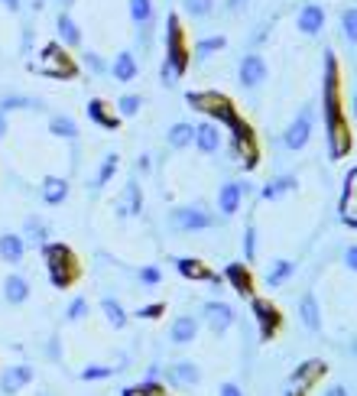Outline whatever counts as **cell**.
<instances>
[{"instance_id": "1", "label": "cell", "mask_w": 357, "mask_h": 396, "mask_svg": "<svg viewBox=\"0 0 357 396\" xmlns=\"http://www.w3.org/2000/svg\"><path fill=\"white\" fill-rule=\"evenodd\" d=\"M338 59L332 52L325 55V95H321V114H325V130H328V153L332 160H341L351 147L347 121L341 111V85H338Z\"/></svg>"}, {"instance_id": "2", "label": "cell", "mask_w": 357, "mask_h": 396, "mask_svg": "<svg viewBox=\"0 0 357 396\" xmlns=\"http://www.w3.org/2000/svg\"><path fill=\"white\" fill-rule=\"evenodd\" d=\"M188 104L192 108H198V111H205L214 117V124H227V127H234L241 117H237L234 111V104L227 98H221V95H214V91H192L188 95Z\"/></svg>"}, {"instance_id": "3", "label": "cell", "mask_w": 357, "mask_h": 396, "mask_svg": "<svg viewBox=\"0 0 357 396\" xmlns=\"http://www.w3.org/2000/svg\"><path fill=\"white\" fill-rule=\"evenodd\" d=\"M46 260H49V276L52 283L65 289V286L75 283V276H78V267H75V257L69 247H62V244H52L46 247Z\"/></svg>"}, {"instance_id": "4", "label": "cell", "mask_w": 357, "mask_h": 396, "mask_svg": "<svg viewBox=\"0 0 357 396\" xmlns=\"http://www.w3.org/2000/svg\"><path fill=\"white\" fill-rule=\"evenodd\" d=\"M162 62H169L179 75L188 72V46H185V33H182V23L179 16H169V29H166V55Z\"/></svg>"}, {"instance_id": "5", "label": "cell", "mask_w": 357, "mask_h": 396, "mask_svg": "<svg viewBox=\"0 0 357 396\" xmlns=\"http://www.w3.org/2000/svg\"><path fill=\"white\" fill-rule=\"evenodd\" d=\"M173 224L179 231H208V227H214V214L205 211L201 205H185V208L173 211Z\"/></svg>"}, {"instance_id": "6", "label": "cell", "mask_w": 357, "mask_h": 396, "mask_svg": "<svg viewBox=\"0 0 357 396\" xmlns=\"http://www.w3.org/2000/svg\"><path fill=\"white\" fill-rule=\"evenodd\" d=\"M308 140H312V108H306V111L299 114L293 124L286 127L283 147H286V149H302Z\"/></svg>"}, {"instance_id": "7", "label": "cell", "mask_w": 357, "mask_h": 396, "mask_svg": "<svg viewBox=\"0 0 357 396\" xmlns=\"http://www.w3.org/2000/svg\"><path fill=\"white\" fill-rule=\"evenodd\" d=\"M201 312H205V322H208V328L214 334H224L227 328H234V322H237L234 309H231L227 302H205Z\"/></svg>"}, {"instance_id": "8", "label": "cell", "mask_w": 357, "mask_h": 396, "mask_svg": "<svg viewBox=\"0 0 357 396\" xmlns=\"http://www.w3.org/2000/svg\"><path fill=\"white\" fill-rule=\"evenodd\" d=\"M250 309H254V319H257V325H260L263 341L276 338V332H280V312H276V306L263 302V299H250Z\"/></svg>"}, {"instance_id": "9", "label": "cell", "mask_w": 357, "mask_h": 396, "mask_svg": "<svg viewBox=\"0 0 357 396\" xmlns=\"http://www.w3.org/2000/svg\"><path fill=\"white\" fill-rule=\"evenodd\" d=\"M224 136H221V127L214 124V121H205V124L195 127V147L205 153V156H214L218 149H221Z\"/></svg>"}, {"instance_id": "10", "label": "cell", "mask_w": 357, "mask_h": 396, "mask_svg": "<svg viewBox=\"0 0 357 396\" xmlns=\"http://www.w3.org/2000/svg\"><path fill=\"white\" fill-rule=\"evenodd\" d=\"M267 82V62L260 59L257 52H250L241 59V85L244 88H257Z\"/></svg>"}, {"instance_id": "11", "label": "cell", "mask_w": 357, "mask_h": 396, "mask_svg": "<svg viewBox=\"0 0 357 396\" xmlns=\"http://www.w3.org/2000/svg\"><path fill=\"white\" fill-rule=\"evenodd\" d=\"M244 195H247L244 182H227V186H221V192H218V211H221L224 218L237 214V211H241V201H244Z\"/></svg>"}, {"instance_id": "12", "label": "cell", "mask_w": 357, "mask_h": 396, "mask_svg": "<svg viewBox=\"0 0 357 396\" xmlns=\"http://www.w3.org/2000/svg\"><path fill=\"white\" fill-rule=\"evenodd\" d=\"M175 270L182 273L185 280H198V283H221V276L218 273H211L208 267H201V260H188V257H179L175 260Z\"/></svg>"}, {"instance_id": "13", "label": "cell", "mask_w": 357, "mask_h": 396, "mask_svg": "<svg viewBox=\"0 0 357 396\" xmlns=\"http://www.w3.org/2000/svg\"><path fill=\"white\" fill-rule=\"evenodd\" d=\"M299 29L306 36H319L321 29H325V10H321L319 3H306L299 10Z\"/></svg>"}, {"instance_id": "14", "label": "cell", "mask_w": 357, "mask_h": 396, "mask_svg": "<svg viewBox=\"0 0 357 396\" xmlns=\"http://www.w3.org/2000/svg\"><path fill=\"white\" fill-rule=\"evenodd\" d=\"M169 380L175 386H198L201 384V371H198L192 360H175L173 367H169Z\"/></svg>"}, {"instance_id": "15", "label": "cell", "mask_w": 357, "mask_h": 396, "mask_svg": "<svg viewBox=\"0 0 357 396\" xmlns=\"http://www.w3.org/2000/svg\"><path fill=\"white\" fill-rule=\"evenodd\" d=\"M198 334V319L195 315H179L169 328V341L173 345H188V341H195Z\"/></svg>"}, {"instance_id": "16", "label": "cell", "mask_w": 357, "mask_h": 396, "mask_svg": "<svg viewBox=\"0 0 357 396\" xmlns=\"http://www.w3.org/2000/svg\"><path fill=\"white\" fill-rule=\"evenodd\" d=\"M341 218H345L351 227H357V169L347 175L345 195H341Z\"/></svg>"}, {"instance_id": "17", "label": "cell", "mask_w": 357, "mask_h": 396, "mask_svg": "<svg viewBox=\"0 0 357 396\" xmlns=\"http://www.w3.org/2000/svg\"><path fill=\"white\" fill-rule=\"evenodd\" d=\"M321 373H325V364H321V360H306V364L293 373V390H302V393H306V390L319 380Z\"/></svg>"}, {"instance_id": "18", "label": "cell", "mask_w": 357, "mask_h": 396, "mask_svg": "<svg viewBox=\"0 0 357 396\" xmlns=\"http://www.w3.org/2000/svg\"><path fill=\"white\" fill-rule=\"evenodd\" d=\"M117 211H121V214H140V211H143V192H140V186H136V179L134 182H127L121 201H117Z\"/></svg>"}, {"instance_id": "19", "label": "cell", "mask_w": 357, "mask_h": 396, "mask_svg": "<svg viewBox=\"0 0 357 396\" xmlns=\"http://www.w3.org/2000/svg\"><path fill=\"white\" fill-rule=\"evenodd\" d=\"M166 143L173 149H188L195 143V124H173L169 127V134H166Z\"/></svg>"}, {"instance_id": "20", "label": "cell", "mask_w": 357, "mask_h": 396, "mask_svg": "<svg viewBox=\"0 0 357 396\" xmlns=\"http://www.w3.org/2000/svg\"><path fill=\"white\" fill-rule=\"evenodd\" d=\"M224 280H231V286H234L237 293H244V296H250V293H254V280H250L247 263H231V267L224 270Z\"/></svg>"}, {"instance_id": "21", "label": "cell", "mask_w": 357, "mask_h": 396, "mask_svg": "<svg viewBox=\"0 0 357 396\" xmlns=\"http://www.w3.org/2000/svg\"><path fill=\"white\" fill-rule=\"evenodd\" d=\"M111 72H114V78H117V82H134L136 72H140V65H136V55H134V52H121V55L114 59Z\"/></svg>"}, {"instance_id": "22", "label": "cell", "mask_w": 357, "mask_h": 396, "mask_svg": "<svg viewBox=\"0 0 357 396\" xmlns=\"http://www.w3.org/2000/svg\"><path fill=\"white\" fill-rule=\"evenodd\" d=\"M299 315H302V325H306L308 332H319V328H321L319 302H315V296H312V293H308V296H302V302H299Z\"/></svg>"}, {"instance_id": "23", "label": "cell", "mask_w": 357, "mask_h": 396, "mask_svg": "<svg viewBox=\"0 0 357 396\" xmlns=\"http://www.w3.org/2000/svg\"><path fill=\"white\" fill-rule=\"evenodd\" d=\"M293 273H296V263H293V260H276L270 267V273H267V286H270V289H276V286H283L286 280L293 276Z\"/></svg>"}, {"instance_id": "24", "label": "cell", "mask_w": 357, "mask_h": 396, "mask_svg": "<svg viewBox=\"0 0 357 396\" xmlns=\"http://www.w3.org/2000/svg\"><path fill=\"white\" fill-rule=\"evenodd\" d=\"M293 186H296V175H280V179H273V182H267V186L260 188V198L273 201V198L286 195V192H289Z\"/></svg>"}, {"instance_id": "25", "label": "cell", "mask_w": 357, "mask_h": 396, "mask_svg": "<svg viewBox=\"0 0 357 396\" xmlns=\"http://www.w3.org/2000/svg\"><path fill=\"white\" fill-rule=\"evenodd\" d=\"M224 46H227V39L218 33V36H208V39H201V42H195V59L198 62H205V59H211L214 52H221Z\"/></svg>"}, {"instance_id": "26", "label": "cell", "mask_w": 357, "mask_h": 396, "mask_svg": "<svg viewBox=\"0 0 357 396\" xmlns=\"http://www.w3.org/2000/svg\"><path fill=\"white\" fill-rule=\"evenodd\" d=\"M88 117H91L95 124L108 127V130H114V127H117V117L108 111V104H104V101H91V104H88Z\"/></svg>"}, {"instance_id": "27", "label": "cell", "mask_w": 357, "mask_h": 396, "mask_svg": "<svg viewBox=\"0 0 357 396\" xmlns=\"http://www.w3.org/2000/svg\"><path fill=\"white\" fill-rule=\"evenodd\" d=\"M29 380H33V371H29V367H13V371L3 373V390H7V393H16V390L23 384H29Z\"/></svg>"}, {"instance_id": "28", "label": "cell", "mask_w": 357, "mask_h": 396, "mask_svg": "<svg viewBox=\"0 0 357 396\" xmlns=\"http://www.w3.org/2000/svg\"><path fill=\"white\" fill-rule=\"evenodd\" d=\"M65 195H69V182H65V179H46V186H42V198H46L49 205L65 201Z\"/></svg>"}, {"instance_id": "29", "label": "cell", "mask_w": 357, "mask_h": 396, "mask_svg": "<svg viewBox=\"0 0 357 396\" xmlns=\"http://www.w3.org/2000/svg\"><path fill=\"white\" fill-rule=\"evenodd\" d=\"M0 253L7 257L10 263H16L20 257H23V244H20V237H13V234H3L0 237Z\"/></svg>"}, {"instance_id": "30", "label": "cell", "mask_w": 357, "mask_h": 396, "mask_svg": "<svg viewBox=\"0 0 357 396\" xmlns=\"http://www.w3.org/2000/svg\"><path fill=\"white\" fill-rule=\"evenodd\" d=\"M130 16H134V23H140V26L153 23V3H149V0H130Z\"/></svg>"}, {"instance_id": "31", "label": "cell", "mask_w": 357, "mask_h": 396, "mask_svg": "<svg viewBox=\"0 0 357 396\" xmlns=\"http://www.w3.org/2000/svg\"><path fill=\"white\" fill-rule=\"evenodd\" d=\"M140 108H143V98H140V95H123V98L117 101V114H121V117H136Z\"/></svg>"}, {"instance_id": "32", "label": "cell", "mask_w": 357, "mask_h": 396, "mask_svg": "<svg viewBox=\"0 0 357 396\" xmlns=\"http://www.w3.org/2000/svg\"><path fill=\"white\" fill-rule=\"evenodd\" d=\"M341 33H345L347 42H357V7H347L341 13Z\"/></svg>"}, {"instance_id": "33", "label": "cell", "mask_w": 357, "mask_h": 396, "mask_svg": "<svg viewBox=\"0 0 357 396\" xmlns=\"http://www.w3.org/2000/svg\"><path fill=\"white\" fill-rule=\"evenodd\" d=\"M101 309H104V315H108V322H111L114 328H123V325H127V315H123V309L114 302V299H104Z\"/></svg>"}, {"instance_id": "34", "label": "cell", "mask_w": 357, "mask_h": 396, "mask_svg": "<svg viewBox=\"0 0 357 396\" xmlns=\"http://www.w3.org/2000/svg\"><path fill=\"white\" fill-rule=\"evenodd\" d=\"M59 33H62V39H65V42H72V46L82 39V33H78V26H75V20L69 16V13H62V16H59Z\"/></svg>"}, {"instance_id": "35", "label": "cell", "mask_w": 357, "mask_h": 396, "mask_svg": "<svg viewBox=\"0 0 357 396\" xmlns=\"http://www.w3.org/2000/svg\"><path fill=\"white\" fill-rule=\"evenodd\" d=\"M26 296H29L26 280H20V276H10V280H7V299H10V302H23Z\"/></svg>"}, {"instance_id": "36", "label": "cell", "mask_w": 357, "mask_h": 396, "mask_svg": "<svg viewBox=\"0 0 357 396\" xmlns=\"http://www.w3.org/2000/svg\"><path fill=\"white\" fill-rule=\"evenodd\" d=\"M244 260L247 263L257 260V227L254 224H247V231H244Z\"/></svg>"}, {"instance_id": "37", "label": "cell", "mask_w": 357, "mask_h": 396, "mask_svg": "<svg viewBox=\"0 0 357 396\" xmlns=\"http://www.w3.org/2000/svg\"><path fill=\"white\" fill-rule=\"evenodd\" d=\"M182 7L188 16H208L214 10V0H182Z\"/></svg>"}, {"instance_id": "38", "label": "cell", "mask_w": 357, "mask_h": 396, "mask_svg": "<svg viewBox=\"0 0 357 396\" xmlns=\"http://www.w3.org/2000/svg\"><path fill=\"white\" fill-rule=\"evenodd\" d=\"M123 396H169V393H166L156 380H147V384L134 386V390H123Z\"/></svg>"}, {"instance_id": "39", "label": "cell", "mask_w": 357, "mask_h": 396, "mask_svg": "<svg viewBox=\"0 0 357 396\" xmlns=\"http://www.w3.org/2000/svg\"><path fill=\"white\" fill-rule=\"evenodd\" d=\"M117 173V156H108V160H104V166H101V173H98V179H95V188H101V186H108V182H111V175Z\"/></svg>"}, {"instance_id": "40", "label": "cell", "mask_w": 357, "mask_h": 396, "mask_svg": "<svg viewBox=\"0 0 357 396\" xmlns=\"http://www.w3.org/2000/svg\"><path fill=\"white\" fill-rule=\"evenodd\" d=\"M52 130L59 136H69V140L78 134V130H75V121H69V117H52Z\"/></svg>"}, {"instance_id": "41", "label": "cell", "mask_w": 357, "mask_h": 396, "mask_svg": "<svg viewBox=\"0 0 357 396\" xmlns=\"http://www.w3.org/2000/svg\"><path fill=\"white\" fill-rule=\"evenodd\" d=\"M111 373H114V367H85L82 377H85V380H104V377H111Z\"/></svg>"}, {"instance_id": "42", "label": "cell", "mask_w": 357, "mask_h": 396, "mask_svg": "<svg viewBox=\"0 0 357 396\" xmlns=\"http://www.w3.org/2000/svg\"><path fill=\"white\" fill-rule=\"evenodd\" d=\"M82 315H88V302H85V299H75L72 309H69V319H72V322H78Z\"/></svg>"}, {"instance_id": "43", "label": "cell", "mask_w": 357, "mask_h": 396, "mask_svg": "<svg viewBox=\"0 0 357 396\" xmlns=\"http://www.w3.org/2000/svg\"><path fill=\"white\" fill-rule=\"evenodd\" d=\"M140 280H143L147 286H156L162 280V273L156 270V267H147V270H140Z\"/></svg>"}, {"instance_id": "44", "label": "cell", "mask_w": 357, "mask_h": 396, "mask_svg": "<svg viewBox=\"0 0 357 396\" xmlns=\"http://www.w3.org/2000/svg\"><path fill=\"white\" fill-rule=\"evenodd\" d=\"M136 315H140V319H160V315H162V302H153V306H147V309H140Z\"/></svg>"}, {"instance_id": "45", "label": "cell", "mask_w": 357, "mask_h": 396, "mask_svg": "<svg viewBox=\"0 0 357 396\" xmlns=\"http://www.w3.org/2000/svg\"><path fill=\"white\" fill-rule=\"evenodd\" d=\"M218 396H244V390L237 384H221V390H218Z\"/></svg>"}, {"instance_id": "46", "label": "cell", "mask_w": 357, "mask_h": 396, "mask_svg": "<svg viewBox=\"0 0 357 396\" xmlns=\"http://www.w3.org/2000/svg\"><path fill=\"white\" fill-rule=\"evenodd\" d=\"M345 263L351 267V270L357 273V247H347V253H345Z\"/></svg>"}, {"instance_id": "47", "label": "cell", "mask_w": 357, "mask_h": 396, "mask_svg": "<svg viewBox=\"0 0 357 396\" xmlns=\"http://www.w3.org/2000/svg\"><path fill=\"white\" fill-rule=\"evenodd\" d=\"M247 3H250V0H227V10H231V13H237V10H244Z\"/></svg>"}, {"instance_id": "48", "label": "cell", "mask_w": 357, "mask_h": 396, "mask_svg": "<svg viewBox=\"0 0 357 396\" xmlns=\"http://www.w3.org/2000/svg\"><path fill=\"white\" fill-rule=\"evenodd\" d=\"M325 396H347V390H345V386H328Z\"/></svg>"}, {"instance_id": "49", "label": "cell", "mask_w": 357, "mask_h": 396, "mask_svg": "<svg viewBox=\"0 0 357 396\" xmlns=\"http://www.w3.org/2000/svg\"><path fill=\"white\" fill-rule=\"evenodd\" d=\"M351 114L357 117V95H354V101H351Z\"/></svg>"}]
</instances>
